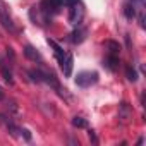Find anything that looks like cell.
<instances>
[{"instance_id": "cell-3", "label": "cell", "mask_w": 146, "mask_h": 146, "mask_svg": "<svg viewBox=\"0 0 146 146\" xmlns=\"http://www.w3.org/2000/svg\"><path fill=\"white\" fill-rule=\"evenodd\" d=\"M119 122L120 124H127L131 119H132V107L127 103V102H122L119 105Z\"/></svg>"}, {"instance_id": "cell-9", "label": "cell", "mask_w": 146, "mask_h": 146, "mask_svg": "<svg viewBox=\"0 0 146 146\" xmlns=\"http://www.w3.org/2000/svg\"><path fill=\"white\" fill-rule=\"evenodd\" d=\"M0 72H2V76H4L5 83H9V84L12 86V84H14V78H12L11 69H7V64L4 62V58H0Z\"/></svg>"}, {"instance_id": "cell-11", "label": "cell", "mask_w": 146, "mask_h": 146, "mask_svg": "<svg viewBox=\"0 0 146 146\" xmlns=\"http://www.w3.org/2000/svg\"><path fill=\"white\" fill-rule=\"evenodd\" d=\"M124 16H125V19H129V21H132V19L136 17V5L131 2V0H127V2L124 4Z\"/></svg>"}, {"instance_id": "cell-12", "label": "cell", "mask_w": 146, "mask_h": 146, "mask_svg": "<svg viewBox=\"0 0 146 146\" xmlns=\"http://www.w3.org/2000/svg\"><path fill=\"white\" fill-rule=\"evenodd\" d=\"M105 46H107V48H110L108 52H110L112 55H117V53L120 52V45H119L117 41H112V40H108V41H105Z\"/></svg>"}, {"instance_id": "cell-16", "label": "cell", "mask_w": 146, "mask_h": 146, "mask_svg": "<svg viewBox=\"0 0 146 146\" xmlns=\"http://www.w3.org/2000/svg\"><path fill=\"white\" fill-rule=\"evenodd\" d=\"M90 141H91L93 144H98V137H96V134H95L93 131H90Z\"/></svg>"}, {"instance_id": "cell-5", "label": "cell", "mask_w": 146, "mask_h": 146, "mask_svg": "<svg viewBox=\"0 0 146 146\" xmlns=\"http://www.w3.org/2000/svg\"><path fill=\"white\" fill-rule=\"evenodd\" d=\"M86 33H88V31H86L84 28H79V26H78L74 31L69 35L67 40H69L70 43H74V45H79V43H83V41L86 40Z\"/></svg>"}, {"instance_id": "cell-4", "label": "cell", "mask_w": 146, "mask_h": 146, "mask_svg": "<svg viewBox=\"0 0 146 146\" xmlns=\"http://www.w3.org/2000/svg\"><path fill=\"white\" fill-rule=\"evenodd\" d=\"M0 21H2V26L7 31H11V33L16 31V26H14V23H12V19H11L9 12H7V9H5V5L2 2H0Z\"/></svg>"}, {"instance_id": "cell-1", "label": "cell", "mask_w": 146, "mask_h": 146, "mask_svg": "<svg viewBox=\"0 0 146 146\" xmlns=\"http://www.w3.org/2000/svg\"><path fill=\"white\" fill-rule=\"evenodd\" d=\"M70 9H69V23L72 24V26H79L81 24V21H83V17H84V7L79 4V2H76V4H72V5H69Z\"/></svg>"}, {"instance_id": "cell-7", "label": "cell", "mask_w": 146, "mask_h": 146, "mask_svg": "<svg viewBox=\"0 0 146 146\" xmlns=\"http://www.w3.org/2000/svg\"><path fill=\"white\" fill-rule=\"evenodd\" d=\"M72 64H74L72 55H70V53H65V58H64V62L60 64V69H62V72H64L65 78H69V76L72 74Z\"/></svg>"}, {"instance_id": "cell-2", "label": "cell", "mask_w": 146, "mask_h": 146, "mask_svg": "<svg viewBox=\"0 0 146 146\" xmlns=\"http://www.w3.org/2000/svg\"><path fill=\"white\" fill-rule=\"evenodd\" d=\"M95 83H98V72L84 70V72H79L76 76V84L81 86V88H88V86H91Z\"/></svg>"}, {"instance_id": "cell-6", "label": "cell", "mask_w": 146, "mask_h": 146, "mask_svg": "<svg viewBox=\"0 0 146 146\" xmlns=\"http://www.w3.org/2000/svg\"><path fill=\"white\" fill-rule=\"evenodd\" d=\"M119 57L117 55H107L105 58H103V67L107 69V70H110V72H115L117 69H119Z\"/></svg>"}, {"instance_id": "cell-14", "label": "cell", "mask_w": 146, "mask_h": 146, "mask_svg": "<svg viewBox=\"0 0 146 146\" xmlns=\"http://www.w3.org/2000/svg\"><path fill=\"white\" fill-rule=\"evenodd\" d=\"M72 125L78 129H83V127H88V122L83 117H72Z\"/></svg>"}, {"instance_id": "cell-17", "label": "cell", "mask_w": 146, "mask_h": 146, "mask_svg": "<svg viewBox=\"0 0 146 146\" xmlns=\"http://www.w3.org/2000/svg\"><path fill=\"white\" fill-rule=\"evenodd\" d=\"M0 100H4V91H2V88H0Z\"/></svg>"}, {"instance_id": "cell-15", "label": "cell", "mask_w": 146, "mask_h": 146, "mask_svg": "<svg viewBox=\"0 0 146 146\" xmlns=\"http://www.w3.org/2000/svg\"><path fill=\"white\" fill-rule=\"evenodd\" d=\"M7 110L9 113H14V115H19V107L16 102H7Z\"/></svg>"}, {"instance_id": "cell-8", "label": "cell", "mask_w": 146, "mask_h": 146, "mask_svg": "<svg viewBox=\"0 0 146 146\" xmlns=\"http://www.w3.org/2000/svg\"><path fill=\"white\" fill-rule=\"evenodd\" d=\"M24 55H26L29 60H33V62H41L40 52H38L35 46H31V45H26V46H24Z\"/></svg>"}, {"instance_id": "cell-13", "label": "cell", "mask_w": 146, "mask_h": 146, "mask_svg": "<svg viewBox=\"0 0 146 146\" xmlns=\"http://www.w3.org/2000/svg\"><path fill=\"white\" fill-rule=\"evenodd\" d=\"M125 78H127L131 83H136V81H137V72H136L131 65H127V67H125Z\"/></svg>"}, {"instance_id": "cell-10", "label": "cell", "mask_w": 146, "mask_h": 146, "mask_svg": "<svg viewBox=\"0 0 146 146\" xmlns=\"http://www.w3.org/2000/svg\"><path fill=\"white\" fill-rule=\"evenodd\" d=\"M48 45L53 48V53H55V58L58 60V64H62V62H64V58H65V52L62 50V46H60L58 43H55L53 40H48Z\"/></svg>"}]
</instances>
